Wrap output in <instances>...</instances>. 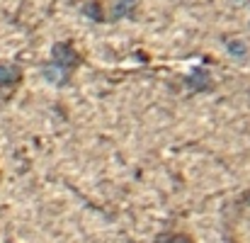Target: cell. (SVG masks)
<instances>
[{
	"instance_id": "6da1fadb",
	"label": "cell",
	"mask_w": 250,
	"mask_h": 243,
	"mask_svg": "<svg viewBox=\"0 0 250 243\" xmlns=\"http://www.w3.org/2000/svg\"><path fill=\"white\" fill-rule=\"evenodd\" d=\"M83 61L85 59L81 49L76 46V42L63 39V42H56L51 46V59L42 66V73L51 85L63 88L73 81V73L83 66Z\"/></svg>"
},
{
	"instance_id": "7a4b0ae2",
	"label": "cell",
	"mask_w": 250,
	"mask_h": 243,
	"mask_svg": "<svg viewBox=\"0 0 250 243\" xmlns=\"http://www.w3.org/2000/svg\"><path fill=\"white\" fill-rule=\"evenodd\" d=\"M22 83V68L10 61H0V90H15Z\"/></svg>"
},
{
	"instance_id": "3957f363",
	"label": "cell",
	"mask_w": 250,
	"mask_h": 243,
	"mask_svg": "<svg viewBox=\"0 0 250 243\" xmlns=\"http://www.w3.org/2000/svg\"><path fill=\"white\" fill-rule=\"evenodd\" d=\"M134 5H136V0H114V2H112V10H109V15H107V22H117V20L126 17V15L134 10Z\"/></svg>"
},
{
	"instance_id": "277c9868",
	"label": "cell",
	"mask_w": 250,
	"mask_h": 243,
	"mask_svg": "<svg viewBox=\"0 0 250 243\" xmlns=\"http://www.w3.org/2000/svg\"><path fill=\"white\" fill-rule=\"evenodd\" d=\"M187 85H189L192 90H207V88L211 85V78H209V73H207V71L194 68V71L187 76Z\"/></svg>"
},
{
	"instance_id": "5b68a950",
	"label": "cell",
	"mask_w": 250,
	"mask_h": 243,
	"mask_svg": "<svg viewBox=\"0 0 250 243\" xmlns=\"http://www.w3.org/2000/svg\"><path fill=\"white\" fill-rule=\"evenodd\" d=\"M156 243H197V241H194V236H189L185 231H163V234H158Z\"/></svg>"
},
{
	"instance_id": "8992f818",
	"label": "cell",
	"mask_w": 250,
	"mask_h": 243,
	"mask_svg": "<svg viewBox=\"0 0 250 243\" xmlns=\"http://www.w3.org/2000/svg\"><path fill=\"white\" fill-rule=\"evenodd\" d=\"M0 177H2V173H0Z\"/></svg>"
}]
</instances>
